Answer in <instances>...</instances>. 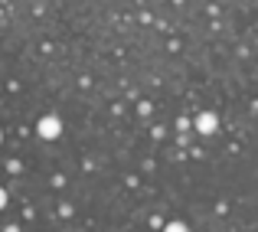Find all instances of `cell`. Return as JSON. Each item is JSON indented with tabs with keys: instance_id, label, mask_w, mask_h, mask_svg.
<instances>
[{
	"instance_id": "7a4b0ae2",
	"label": "cell",
	"mask_w": 258,
	"mask_h": 232,
	"mask_svg": "<svg viewBox=\"0 0 258 232\" xmlns=\"http://www.w3.org/2000/svg\"><path fill=\"white\" fill-rule=\"evenodd\" d=\"M216 128H219V118H216L213 111H203L200 118H196V131L200 134H213Z\"/></svg>"
},
{
	"instance_id": "6da1fadb",
	"label": "cell",
	"mask_w": 258,
	"mask_h": 232,
	"mask_svg": "<svg viewBox=\"0 0 258 232\" xmlns=\"http://www.w3.org/2000/svg\"><path fill=\"white\" fill-rule=\"evenodd\" d=\"M36 134L43 141H56L59 134H62V121L56 118V114H46V118H39V125H36Z\"/></svg>"
},
{
	"instance_id": "277c9868",
	"label": "cell",
	"mask_w": 258,
	"mask_h": 232,
	"mask_svg": "<svg viewBox=\"0 0 258 232\" xmlns=\"http://www.w3.org/2000/svg\"><path fill=\"white\" fill-rule=\"evenodd\" d=\"M4 206H7V190L0 187V209H4Z\"/></svg>"
},
{
	"instance_id": "3957f363",
	"label": "cell",
	"mask_w": 258,
	"mask_h": 232,
	"mask_svg": "<svg viewBox=\"0 0 258 232\" xmlns=\"http://www.w3.org/2000/svg\"><path fill=\"white\" fill-rule=\"evenodd\" d=\"M164 232H189V229H186V222H167Z\"/></svg>"
}]
</instances>
